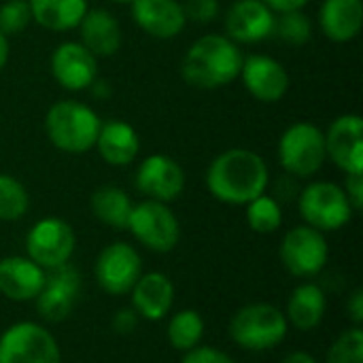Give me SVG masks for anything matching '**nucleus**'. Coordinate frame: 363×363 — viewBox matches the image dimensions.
Instances as JSON below:
<instances>
[{
	"label": "nucleus",
	"instance_id": "39448f33",
	"mask_svg": "<svg viewBox=\"0 0 363 363\" xmlns=\"http://www.w3.org/2000/svg\"><path fill=\"white\" fill-rule=\"evenodd\" d=\"M325 134L308 123L298 121L289 125L279 140V162L291 177L306 179L321 170L325 164Z\"/></svg>",
	"mask_w": 363,
	"mask_h": 363
},
{
	"label": "nucleus",
	"instance_id": "ddd939ff",
	"mask_svg": "<svg viewBox=\"0 0 363 363\" xmlns=\"http://www.w3.org/2000/svg\"><path fill=\"white\" fill-rule=\"evenodd\" d=\"M325 134V155L345 172L363 174V119L355 113L340 115Z\"/></svg>",
	"mask_w": 363,
	"mask_h": 363
},
{
	"label": "nucleus",
	"instance_id": "bb28decb",
	"mask_svg": "<svg viewBox=\"0 0 363 363\" xmlns=\"http://www.w3.org/2000/svg\"><path fill=\"white\" fill-rule=\"evenodd\" d=\"M204 336V321L198 311H179L168 323V342L172 349L187 353L200 345Z\"/></svg>",
	"mask_w": 363,
	"mask_h": 363
},
{
	"label": "nucleus",
	"instance_id": "4468645a",
	"mask_svg": "<svg viewBox=\"0 0 363 363\" xmlns=\"http://www.w3.org/2000/svg\"><path fill=\"white\" fill-rule=\"evenodd\" d=\"M136 189L147 196V200L157 202H172L177 200L185 189V172L172 160L164 153H153L145 157L136 170Z\"/></svg>",
	"mask_w": 363,
	"mask_h": 363
},
{
	"label": "nucleus",
	"instance_id": "a19ab883",
	"mask_svg": "<svg viewBox=\"0 0 363 363\" xmlns=\"http://www.w3.org/2000/svg\"><path fill=\"white\" fill-rule=\"evenodd\" d=\"M9 51H11V47H9V36H4L2 32H0V70L6 66V62H9Z\"/></svg>",
	"mask_w": 363,
	"mask_h": 363
},
{
	"label": "nucleus",
	"instance_id": "79ce46f5",
	"mask_svg": "<svg viewBox=\"0 0 363 363\" xmlns=\"http://www.w3.org/2000/svg\"><path fill=\"white\" fill-rule=\"evenodd\" d=\"M111 2H117V4H132L134 0H111Z\"/></svg>",
	"mask_w": 363,
	"mask_h": 363
},
{
	"label": "nucleus",
	"instance_id": "20e7f679",
	"mask_svg": "<svg viewBox=\"0 0 363 363\" xmlns=\"http://www.w3.org/2000/svg\"><path fill=\"white\" fill-rule=\"evenodd\" d=\"M289 323L281 308L274 304H247L238 308L230 321V338L245 351L262 353L279 347L287 336Z\"/></svg>",
	"mask_w": 363,
	"mask_h": 363
},
{
	"label": "nucleus",
	"instance_id": "e433bc0d",
	"mask_svg": "<svg viewBox=\"0 0 363 363\" xmlns=\"http://www.w3.org/2000/svg\"><path fill=\"white\" fill-rule=\"evenodd\" d=\"M298 196H300V191H298V185H296V181L291 179V174L277 181V185H274V196H272V198H274L279 204H281V202H289V200H294V198H298Z\"/></svg>",
	"mask_w": 363,
	"mask_h": 363
},
{
	"label": "nucleus",
	"instance_id": "58836bf2",
	"mask_svg": "<svg viewBox=\"0 0 363 363\" xmlns=\"http://www.w3.org/2000/svg\"><path fill=\"white\" fill-rule=\"evenodd\" d=\"M274 13H287V11H302L311 0H264Z\"/></svg>",
	"mask_w": 363,
	"mask_h": 363
},
{
	"label": "nucleus",
	"instance_id": "c85d7f7f",
	"mask_svg": "<svg viewBox=\"0 0 363 363\" xmlns=\"http://www.w3.org/2000/svg\"><path fill=\"white\" fill-rule=\"evenodd\" d=\"M30 208V196L21 181L0 174V221H17Z\"/></svg>",
	"mask_w": 363,
	"mask_h": 363
},
{
	"label": "nucleus",
	"instance_id": "f257e3e1",
	"mask_svg": "<svg viewBox=\"0 0 363 363\" xmlns=\"http://www.w3.org/2000/svg\"><path fill=\"white\" fill-rule=\"evenodd\" d=\"M270 172L264 157L251 149H228L219 153L206 170V187L211 196L223 204L247 206L266 194Z\"/></svg>",
	"mask_w": 363,
	"mask_h": 363
},
{
	"label": "nucleus",
	"instance_id": "7ed1b4c3",
	"mask_svg": "<svg viewBox=\"0 0 363 363\" xmlns=\"http://www.w3.org/2000/svg\"><path fill=\"white\" fill-rule=\"evenodd\" d=\"M98 113L77 100H60L55 102L45 117V130L51 145L64 153H87L98 138L100 132Z\"/></svg>",
	"mask_w": 363,
	"mask_h": 363
},
{
	"label": "nucleus",
	"instance_id": "4be33fe9",
	"mask_svg": "<svg viewBox=\"0 0 363 363\" xmlns=\"http://www.w3.org/2000/svg\"><path fill=\"white\" fill-rule=\"evenodd\" d=\"M323 34L334 43H349L359 36L363 26L362 0H323L319 9Z\"/></svg>",
	"mask_w": 363,
	"mask_h": 363
},
{
	"label": "nucleus",
	"instance_id": "72a5a7b5",
	"mask_svg": "<svg viewBox=\"0 0 363 363\" xmlns=\"http://www.w3.org/2000/svg\"><path fill=\"white\" fill-rule=\"evenodd\" d=\"M181 363H234V359L217 347H194Z\"/></svg>",
	"mask_w": 363,
	"mask_h": 363
},
{
	"label": "nucleus",
	"instance_id": "473e14b6",
	"mask_svg": "<svg viewBox=\"0 0 363 363\" xmlns=\"http://www.w3.org/2000/svg\"><path fill=\"white\" fill-rule=\"evenodd\" d=\"M183 11L187 21L191 19L196 23H211L213 19L219 17L221 4L219 0H185Z\"/></svg>",
	"mask_w": 363,
	"mask_h": 363
},
{
	"label": "nucleus",
	"instance_id": "dca6fc26",
	"mask_svg": "<svg viewBox=\"0 0 363 363\" xmlns=\"http://www.w3.org/2000/svg\"><path fill=\"white\" fill-rule=\"evenodd\" d=\"M51 74L68 91L87 89L96 83L98 57L91 55L81 43H62L51 53Z\"/></svg>",
	"mask_w": 363,
	"mask_h": 363
},
{
	"label": "nucleus",
	"instance_id": "9b49d317",
	"mask_svg": "<svg viewBox=\"0 0 363 363\" xmlns=\"http://www.w3.org/2000/svg\"><path fill=\"white\" fill-rule=\"evenodd\" d=\"M143 274L138 251L128 242H113L104 247L96 259V281L102 291L111 296H125Z\"/></svg>",
	"mask_w": 363,
	"mask_h": 363
},
{
	"label": "nucleus",
	"instance_id": "c9c22d12",
	"mask_svg": "<svg viewBox=\"0 0 363 363\" xmlns=\"http://www.w3.org/2000/svg\"><path fill=\"white\" fill-rule=\"evenodd\" d=\"M138 325V315L134 308H121L115 317H113V330L121 336H128L136 330Z\"/></svg>",
	"mask_w": 363,
	"mask_h": 363
},
{
	"label": "nucleus",
	"instance_id": "423d86ee",
	"mask_svg": "<svg viewBox=\"0 0 363 363\" xmlns=\"http://www.w3.org/2000/svg\"><path fill=\"white\" fill-rule=\"evenodd\" d=\"M298 208L306 225L319 232H336L353 217V206L340 185L330 181H315L298 196Z\"/></svg>",
	"mask_w": 363,
	"mask_h": 363
},
{
	"label": "nucleus",
	"instance_id": "5701e85b",
	"mask_svg": "<svg viewBox=\"0 0 363 363\" xmlns=\"http://www.w3.org/2000/svg\"><path fill=\"white\" fill-rule=\"evenodd\" d=\"M100 153V157L111 164V166H128L136 160L138 151H140V138L136 134V130L121 121V119H113L100 125L96 145H94Z\"/></svg>",
	"mask_w": 363,
	"mask_h": 363
},
{
	"label": "nucleus",
	"instance_id": "0eeeda50",
	"mask_svg": "<svg viewBox=\"0 0 363 363\" xmlns=\"http://www.w3.org/2000/svg\"><path fill=\"white\" fill-rule=\"evenodd\" d=\"M128 230L143 247L155 253L172 251L181 238V225L177 215L170 211L168 204L157 200H143L140 204H134Z\"/></svg>",
	"mask_w": 363,
	"mask_h": 363
},
{
	"label": "nucleus",
	"instance_id": "a878e982",
	"mask_svg": "<svg viewBox=\"0 0 363 363\" xmlns=\"http://www.w3.org/2000/svg\"><path fill=\"white\" fill-rule=\"evenodd\" d=\"M89 206L96 219L102 221L104 225L113 230H128V221L134 204L123 189L115 185H102L91 194Z\"/></svg>",
	"mask_w": 363,
	"mask_h": 363
},
{
	"label": "nucleus",
	"instance_id": "412c9836",
	"mask_svg": "<svg viewBox=\"0 0 363 363\" xmlns=\"http://www.w3.org/2000/svg\"><path fill=\"white\" fill-rule=\"evenodd\" d=\"M81 45L96 57H111L121 47V26L106 9H87L81 23Z\"/></svg>",
	"mask_w": 363,
	"mask_h": 363
},
{
	"label": "nucleus",
	"instance_id": "f03ea898",
	"mask_svg": "<svg viewBox=\"0 0 363 363\" xmlns=\"http://www.w3.org/2000/svg\"><path fill=\"white\" fill-rule=\"evenodd\" d=\"M242 60L238 43L223 34H206L187 49L181 74L196 89H219L238 79Z\"/></svg>",
	"mask_w": 363,
	"mask_h": 363
},
{
	"label": "nucleus",
	"instance_id": "393cba45",
	"mask_svg": "<svg viewBox=\"0 0 363 363\" xmlns=\"http://www.w3.org/2000/svg\"><path fill=\"white\" fill-rule=\"evenodd\" d=\"M32 21L51 32L74 30L87 13V0H28Z\"/></svg>",
	"mask_w": 363,
	"mask_h": 363
},
{
	"label": "nucleus",
	"instance_id": "a211bd4d",
	"mask_svg": "<svg viewBox=\"0 0 363 363\" xmlns=\"http://www.w3.org/2000/svg\"><path fill=\"white\" fill-rule=\"evenodd\" d=\"M130 6L136 26L153 38L170 40L187 26L183 4L177 0H134Z\"/></svg>",
	"mask_w": 363,
	"mask_h": 363
},
{
	"label": "nucleus",
	"instance_id": "2eb2a0df",
	"mask_svg": "<svg viewBox=\"0 0 363 363\" xmlns=\"http://www.w3.org/2000/svg\"><path fill=\"white\" fill-rule=\"evenodd\" d=\"M277 13L264 0H236L225 13V32L234 43L255 45L272 36Z\"/></svg>",
	"mask_w": 363,
	"mask_h": 363
},
{
	"label": "nucleus",
	"instance_id": "f8f14e48",
	"mask_svg": "<svg viewBox=\"0 0 363 363\" xmlns=\"http://www.w3.org/2000/svg\"><path fill=\"white\" fill-rule=\"evenodd\" d=\"M79 296H81V272L70 264L51 268L47 270L45 287L34 298L36 311L45 321L51 323L64 321L77 306Z\"/></svg>",
	"mask_w": 363,
	"mask_h": 363
},
{
	"label": "nucleus",
	"instance_id": "ea45409f",
	"mask_svg": "<svg viewBox=\"0 0 363 363\" xmlns=\"http://www.w3.org/2000/svg\"><path fill=\"white\" fill-rule=\"evenodd\" d=\"M281 363H319L313 355H308V353H304V351H294V353H289L285 359Z\"/></svg>",
	"mask_w": 363,
	"mask_h": 363
},
{
	"label": "nucleus",
	"instance_id": "f3484780",
	"mask_svg": "<svg viewBox=\"0 0 363 363\" xmlns=\"http://www.w3.org/2000/svg\"><path fill=\"white\" fill-rule=\"evenodd\" d=\"M247 91L266 104L279 102L289 89V74L285 66L270 55H249L242 60L240 74Z\"/></svg>",
	"mask_w": 363,
	"mask_h": 363
},
{
	"label": "nucleus",
	"instance_id": "9d476101",
	"mask_svg": "<svg viewBox=\"0 0 363 363\" xmlns=\"http://www.w3.org/2000/svg\"><path fill=\"white\" fill-rule=\"evenodd\" d=\"M279 253L285 270L291 277L313 279L325 268L330 257V247L323 232L311 225H298L285 234Z\"/></svg>",
	"mask_w": 363,
	"mask_h": 363
},
{
	"label": "nucleus",
	"instance_id": "b1692460",
	"mask_svg": "<svg viewBox=\"0 0 363 363\" xmlns=\"http://www.w3.org/2000/svg\"><path fill=\"white\" fill-rule=\"evenodd\" d=\"M325 308H328L325 291L317 283H302L291 291L285 317L287 323L294 325L296 330L311 332L323 321Z\"/></svg>",
	"mask_w": 363,
	"mask_h": 363
},
{
	"label": "nucleus",
	"instance_id": "cd10ccee",
	"mask_svg": "<svg viewBox=\"0 0 363 363\" xmlns=\"http://www.w3.org/2000/svg\"><path fill=\"white\" fill-rule=\"evenodd\" d=\"M247 223L257 234H272L283 223V208L272 196H257L247 204Z\"/></svg>",
	"mask_w": 363,
	"mask_h": 363
},
{
	"label": "nucleus",
	"instance_id": "aec40b11",
	"mask_svg": "<svg viewBox=\"0 0 363 363\" xmlns=\"http://www.w3.org/2000/svg\"><path fill=\"white\" fill-rule=\"evenodd\" d=\"M130 294L136 315L147 321H162L174 304V285L162 272L140 274Z\"/></svg>",
	"mask_w": 363,
	"mask_h": 363
},
{
	"label": "nucleus",
	"instance_id": "6ab92c4d",
	"mask_svg": "<svg viewBox=\"0 0 363 363\" xmlns=\"http://www.w3.org/2000/svg\"><path fill=\"white\" fill-rule=\"evenodd\" d=\"M47 270L34 264L30 257H4L0 259V294L13 302L34 300L45 287Z\"/></svg>",
	"mask_w": 363,
	"mask_h": 363
},
{
	"label": "nucleus",
	"instance_id": "4c0bfd02",
	"mask_svg": "<svg viewBox=\"0 0 363 363\" xmlns=\"http://www.w3.org/2000/svg\"><path fill=\"white\" fill-rule=\"evenodd\" d=\"M347 313L351 317V321L355 325H362L363 323V291L362 289H355L349 300H347Z\"/></svg>",
	"mask_w": 363,
	"mask_h": 363
},
{
	"label": "nucleus",
	"instance_id": "1a4fd4ad",
	"mask_svg": "<svg viewBox=\"0 0 363 363\" xmlns=\"http://www.w3.org/2000/svg\"><path fill=\"white\" fill-rule=\"evenodd\" d=\"M77 247L72 228L57 217H45L36 221L26 236L28 257L43 270H51L70 262Z\"/></svg>",
	"mask_w": 363,
	"mask_h": 363
},
{
	"label": "nucleus",
	"instance_id": "7c9ffc66",
	"mask_svg": "<svg viewBox=\"0 0 363 363\" xmlns=\"http://www.w3.org/2000/svg\"><path fill=\"white\" fill-rule=\"evenodd\" d=\"M325 363H363V332L359 325L345 330L334 340Z\"/></svg>",
	"mask_w": 363,
	"mask_h": 363
},
{
	"label": "nucleus",
	"instance_id": "6e6552de",
	"mask_svg": "<svg viewBox=\"0 0 363 363\" xmlns=\"http://www.w3.org/2000/svg\"><path fill=\"white\" fill-rule=\"evenodd\" d=\"M0 363H62L57 340L43 325L21 321L0 336Z\"/></svg>",
	"mask_w": 363,
	"mask_h": 363
},
{
	"label": "nucleus",
	"instance_id": "2f4dec72",
	"mask_svg": "<svg viewBox=\"0 0 363 363\" xmlns=\"http://www.w3.org/2000/svg\"><path fill=\"white\" fill-rule=\"evenodd\" d=\"M32 21L28 0H6L0 4V32L4 36L21 34Z\"/></svg>",
	"mask_w": 363,
	"mask_h": 363
},
{
	"label": "nucleus",
	"instance_id": "c756f323",
	"mask_svg": "<svg viewBox=\"0 0 363 363\" xmlns=\"http://www.w3.org/2000/svg\"><path fill=\"white\" fill-rule=\"evenodd\" d=\"M272 34H277L283 43L298 47V45H304V43L311 40V36H313V23H311L308 15L304 11L279 13V17L274 19Z\"/></svg>",
	"mask_w": 363,
	"mask_h": 363
},
{
	"label": "nucleus",
	"instance_id": "f704fd0d",
	"mask_svg": "<svg viewBox=\"0 0 363 363\" xmlns=\"http://www.w3.org/2000/svg\"><path fill=\"white\" fill-rule=\"evenodd\" d=\"M345 194L349 204L353 206V211H362L363 208V174H347L345 181Z\"/></svg>",
	"mask_w": 363,
	"mask_h": 363
}]
</instances>
